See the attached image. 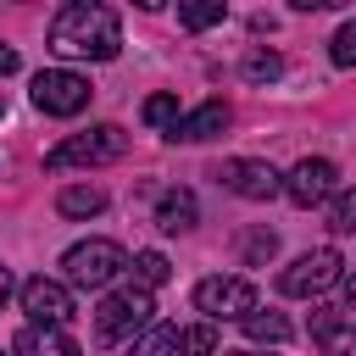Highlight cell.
Returning <instances> with one entry per match:
<instances>
[{
	"mask_svg": "<svg viewBox=\"0 0 356 356\" xmlns=\"http://www.w3.org/2000/svg\"><path fill=\"white\" fill-rule=\"evenodd\" d=\"M50 50L56 56H89V61H111L122 50V22L111 6L95 0H72L50 17Z\"/></svg>",
	"mask_w": 356,
	"mask_h": 356,
	"instance_id": "6da1fadb",
	"label": "cell"
},
{
	"mask_svg": "<svg viewBox=\"0 0 356 356\" xmlns=\"http://www.w3.org/2000/svg\"><path fill=\"white\" fill-rule=\"evenodd\" d=\"M128 156V134L117 122H100L89 134H72L61 139L50 156H44V172H72V167H106V161H122Z\"/></svg>",
	"mask_w": 356,
	"mask_h": 356,
	"instance_id": "7a4b0ae2",
	"label": "cell"
},
{
	"mask_svg": "<svg viewBox=\"0 0 356 356\" xmlns=\"http://www.w3.org/2000/svg\"><path fill=\"white\" fill-rule=\"evenodd\" d=\"M122 267H128V256L117 239H83L61 256V284L67 289H106Z\"/></svg>",
	"mask_w": 356,
	"mask_h": 356,
	"instance_id": "3957f363",
	"label": "cell"
},
{
	"mask_svg": "<svg viewBox=\"0 0 356 356\" xmlns=\"http://www.w3.org/2000/svg\"><path fill=\"white\" fill-rule=\"evenodd\" d=\"M150 289H117V295H106L100 306H95V345H122V339H134V334H145L150 328Z\"/></svg>",
	"mask_w": 356,
	"mask_h": 356,
	"instance_id": "277c9868",
	"label": "cell"
},
{
	"mask_svg": "<svg viewBox=\"0 0 356 356\" xmlns=\"http://www.w3.org/2000/svg\"><path fill=\"white\" fill-rule=\"evenodd\" d=\"M339 250L334 245H317V250H306V256H295L284 273H278V295H295V300H306V295H323V289H334L339 284Z\"/></svg>",
	"mask_w": 356,
	"mask_h": 356,
	"instance_id": "5b68a950",
	"label": "cell"
},
{
	"mask_svg": "<svg viewBox=\"0 0 356 356\" xmlns=\"http://www.w3.org/2000/svg\"><path fill=\"white\" fill-rule=\"evenodd\" d=\"M195 312H206V323H217V317L245 323V317L256 312V284H250V278H234V273L200 278V284H195Z\"/></svg>",
	"mask_w": 356,
	"mask_h": 356,
	"instance_id": "8992f818",
	"label": "cell"
},
{
	"mask_svg": "<svg viewBox=\"0 0 356 356\" xmlns=\"http://www.w3.org/2000/svg\"><path fill=\"white\" fill-rule=\"evenodd\" d=\"M89 78L83 72H72V67H44L39 78H33V106L44 111V117H78L83 106H89Z\"/></svg>",
	"mask_w": 356,
	"mask_h": 356,
	"instance_id": "52a82bcc",
	"label": "cell"
},
{
	"mask_svg": "<svg viewBox=\"0 0 356 356\" xmlns=\"http://www.w3.org/2000/svg\"><path fill=\"white\" fill-rule=\"evenodd\" d=\"M211 178H217L222 189H234L239 200H273V195H284V172H278L273 161H250V156H228V161H217Z\"/></svg>",
	"mask_w": 356,
	"mask_h": 356,
	"instance_id": "ba28073f",
	"label": "cell"
},
{
	"mask_svg": "<svg viewBox=\"0 0 356 356\" xmlns=\"http://www.w3.org/2000/svg\"><path fill=\"white\" fill-rule=\"evenodd\" d=\"M22 312H28V323H39V328H67V317H72V289L61 284V278H28L22 289Z\"/></svg>",
	"mask_w": 356,
	"mask_h": 356,
	"instance_id": "9c48e42d",
	"label": "cell"
},
{
	"mask_svg": "<svg viewBox=\"0 0 356 356\" xmlns=\"http://www.w3.org/2000/svg\"><path fill=\"white\" fill-rule=\"evenodd\" d=\"M334 161H323V156H306V161H295L289 167V178H284V195H289V206H300V211H312V206H323L328 195H334Z\"/></svg>",
	"mask_w": 356,
	"mask_h": 356,
	"instance_id": "30bf717a",
	"label": "cell"
},
{
	"mask_svg": "<svg viewBox=\"0 0 356 356\" xmlns=\"http://www.w3.org/2000/svg\"><path fill=\"white\" fill-rule=\"evenodd\" d=\"M312 339L323 356H356V317L339 312H312Z\"/></svg>",
	"mask_w": 356,
	"mask_h": 356,
	"instance_id": "8fae6325",
	"label": "cell"
},
{
	"mask_svg": "<svg viewBox=\"0 0 356 356\" xmlns=\"http://www.w3.org/2000/svg\"><path fill=\"white\" fill-rule=\"evenodd\" d=\"M228 128V106L222 100H206V106H195V111H184L178 117V128L167 134V139H184V145H200V139H217Z\"/></svg>",
	"mask_w": 356,
	"mask_h": 356,
	"instance_id": "7c38bea8",
	"label": "cell"
},
{
	"mask_svg": "<svg viewBox=\"0 0 356 356\" xmlns=\"http://www.w3.org/2000/svg\"><path fill=\"white\" fill-rule=\"evenodd\" d=\"M11 350H17V356H83L78 339H72L67 328H39V323H28V328L17 334Z\"/></svg>",
	"mask_w": 356,
	"mask_h": 356,
	"instance_id": "4fadbf2b",
	"label": "cell"
},
{
	"mask_svg": "<svg viewBox=\"0 0 356 356\" xmlns=\"http://www.w3.org/2000/svg\"><path fill=\"white\" fill-rule=\"evenodd\" d=\"M195 217H200V206H195L189 189H167L156 200V228L161 234H184V228H195Z\"/></svg>",
	"mask_w": 356,
	"mask_h": 356,
	"instance_id": "5bb4252c",
	"label": "cell"
},
{
	"mask_svg": "<svg viewBox=\"0 0 356 356\" xmlns=\"http://www.w3.org/2000/svg\"><path fill=\"white\" fill-rule=\"evenodd\" d=\"M56 211H61V217H100V211H106V189H95V184H72V189L56 195Z\"/></svg>",
	"mask_w": 356,
	"mask_h": 356,
	"instance_id": "9a60e30c",
	"label": "cell"
},
{
	"mask_svg": "<svg viewBox=\"0 0 356 356\" xmlns=\"http://www.w3.org/2000/svg\"><path fill=\"white\" fill-rule=\"evenodd\" d=\"M239 328H245V339H256V345H284V339L295 334L284 312H261V306H256V312H250Z\"/></svg>",
	"mask_w": 356,
	"mask_h": 356,
	"instance_id": "2e32d148",
	"label": "cell"
},
{
	"mask_svg": "<svg viewBox=\"0 0 356 356\" xmlns=\"http://www.w3.org/2000/svg\"><path fill=\"white\" fill-rule=\"evenodd\" d=\"M128 267H134V289H161V284L172 278V261H167L161 250H139Z\"/></svg>",
	"mask_w": 356,
	"mask_h": 356,
	"instance_id": "e0dca14e",
	"label": "cell"
},
{
	"mask_svg": "<svg viewBox=\"0 0 356 356\" xmlns=\"http://www.w3.org/2000/svg\"><path fill=\"white\" fill-rule=\"evenodd\" d=\"M222 17H228V6H222V0H184V6H178V22H184L189 33H200V28H217Z\"/></svg>",
	"mask_w": 356,
	"mask_h": 356,
	"instance_id": "ac0fdd59",
	"label": "cell"
},
{
	"mask_svg": "<svg viewBox=\"0 0 356 356\" xmlns=\"http://www.w3.org/2000/svg\"><path fill=\"white\" fill-rule=\"evenodd\" d=\"M128 356H178V328H167V323H150L139 339H134V350Z\"/></svg>",
	"mask_w": 356,
	"mask_h": 356,
	"instance_id": "d6986e66",
	"label": "cell"
},
{
	"mask_svg": "<svg viewBox=\"0 0 356 356\" xmlns=\"http://www.w3.org/2000/svg\"><path fill=\"white\" fill-rule=\"evenodd\" d=\"M178 356H217V328L211 323L178 328Z\"/></svg>",
	"mask_w": 356,
	"mask_h": 356,
	"instance_id": "ffe728a7",
	"label": "cell"
},
{
	"mask_svg": "<svg viewBox=\"0 0 356 356\" xmlns=\"http://www.w3.org/2000/svg\"><path fill=\"white\" fill-rule=\"evenodd\" d=\"M328 228H334V234H356V184H350V189H334V200H328Z\"/></svg>",
	"mask_w": 356,
	"mask_h": 356,
	"instance_id": "44dd1931",
	"label": "cell"
},
{
	"mask_svg": "<svg viewBox=\"0 0 356 356\" xmlns=\"http://www.w3.org/2000/svg\"><path fill=\"white\" fill-rule=\"evenodd\" d=\"M239 72H245V78H250V83H273V78H278V72H284V61H278V56H273V50H250V56H245V61H239Z\"/></svg>",
	"mask_w": 356,
	"mask_h": 356,
	"instance_id": "7402d4cb",
	"label": "cell"
},
{
	"mask_svg": "<svg viewBox=\"0 0 356 356\" xmlns=\"http://www.w3.org/2000/svg\"><path fill=\"white\" fill-rule=\"evenodd\" d=\"M178 117H184V111H178V95H150V100H145V122H150V128H167V134H172Z\"/></svg>",
	"mask_w": 356,
	"mask_h": 356,
	"instance_id": "603a6c76",
	"label": "cell"
},
{
	"mask_svg": "<svg viewBox=\"0 0 356 356\" xmlns=\"http://www.w3.org/2000/svg\"><path fill=\"white\" fill-rule=\"evenodd\" d=\"M328 56H334V67H356V22H345V28L334 33Z\"/></svg>",
	"mask_w": 356,
	"mask_h": 356,
	"instance_id": "cb8c5ba5",
	"label": "cell"
},
{
	"mask_svg": "<svg viewBox=\"0 0 356 356\" xmlns=\"http://www.w3.org/2000/svg\"><path fill=\"white\" fill-rule=\"evenodd\" d=\"M273 250H278V239H273V234H250V239H245V256H250V261H267Z\"/></svg>",
	"mask_w": 356,
	"mask_h": 356,
	"instance_id": "d4e9b609",
	"label": "cell"
},
{
	"mask_svg": "<svg viewBox=\"0 0 356 356\" xmlns=\"http://www.w3.org/2000/svg\"><path fill=\"white\" fill-rule=\"evenodd\" d=\"M6 72H17V50H11V44H0V78H6Z\"/></svg>",
	"mask_w": 356,
	"mask_h": 356,
	"instance_id": "484cf974",
	"label": "cell"
},
{
	"mask_svg": "<svg viewBox=\"0 0 356 356\" xmlns=\"http://www.w3.org/2000/svg\"><path fill=\"white\" fill-rule=\"evenodd\" d=\"M6 295H11V273L0 267V306H6Z\"/></svg>",
	"mask_w": 356,
	"mask_h": 356,
	"instance_id": "4316f807",
	"label": "cell"
},
{
	"mask_svg": "<svg viewBox=\"0 0 356 356\" xmlns=\"http://www.w3.org/2000/svg\"><path fill=\"white\" fill-rule=\"evenodd\" d=\"M345 312H356V278L345 284Z\"/></svg>",
	"mask_w": 356,
	"mask_h": 356,
	"instance_id": "83f0119b",
	"label": "cell"
},
{
	"mask_svg": "<svg viewBox=\"0 0 356 356\" xmlns=\"http://www.w3.org/2000/svg\"><path fill=\"white\" fill-rule=\"evenodd\" d=\"M0 117H6V106H0Z\"/></svg>",
	"mask_w": 356,
	"mask_h": 356,
	"instance_id": "f1b7e54d",
	"label": "cell"
},
{
	"mask_svg": "<svg viewBox=\"0 0 356 356\" xmlns=\"http://www.w3.org/2000/svg\"><path fill=\"white\" fill-rule=\"evenodd\" d=\"M0 356H6V350H0Z\"/></svg>",
	"mask_w": 356,
	"mask_h": 356,
	"instance_id": "f546056e",
	"label": "cell"
}]
</instances>
